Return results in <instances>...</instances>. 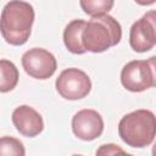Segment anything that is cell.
<instances>
[{
    "instance_id": "1",
    "label": "cell",
    "mask_w": 156,
    "mask_h": 156,
    "mask_svg": "<svg viewBox=\"0 0 156 156\" xmlns=\"http://www.w3.org/2000/svg\"><path fill=\"white\" fill-rule=\"evenodd\" d=\"M35 12L29 2L13 0L9 1L0 16V33L6 43L20 46L29 39Z\"/></svg>"
},
{
    "instance_id": "2",
    "label": "cell",
    "mask_w": 156,
    "mask_h": 156,
    "mask_svg": "<svg viewBox=\"0 0 156 156\" xmlns=\"http://www.w3.org/2000/svg\"><path fill=\"white\" fill-rule=\"evenodd\" d=\"M122 39V27L110 15L91 17L85 22L82 33V44L85 51L100 54L116 46Z\"/></svg>"
},
{
    "instance_id": "3",
    "label": "cell",
    "mask_w": 156,
    "mask_h": 156,
    "mask_svg": "<svg viewBox=\"0 0 156 156\" xmlns=\"http://www.w3.org/2000/svg\"><path fill=\"white\" fill-rule=\"evenodd\" d=\"M156 133L155 115L150 110H135L124 115L118 123V134L121 139L132 147H146Z\"/></svg>"
},
{
    "instance_id": "4",
    "label": "cell",
    "mask_w": 156,
    "mask_h": 156,
    "mask_svg": "<svg viewBox=\"0 0 156 156\" xmlns=\"http://www.w3.org/2000/svg\"><path fill=\"white\" fill-rule=\"evenodd\" d=\"M121 83L132 93H141L155 87V56L149 60H133L126 63L121 71Z\"/></svg>"
},
{
    "instance_id": "5",
    "label": "cell",
    "mask_w": 156,
    "mask_h": 156,
    "mask_svg": "<svg viewBox=\"0 0 156 156\" xmlns=\"http://www.w3.org/2000/svg\"><path fill=\"white\" fill-rule=\"evenodd\" d=\"M55 87L61 98L66 100H80L91 90V80L89 76L76 67L63 69L56 78Z\"/></svg>"
},
{
    "instance_id": "6",
    "label": "cell",
    "mask_w": 156,
    "mask_h": 156,
    "mask_svg": "<svg viewBox=\"0 0 156 156\" xmlns=\"http://www.w3.org/2000/svg\"><path fill=\"white\" fill-rule=\"evenodd\" d=\"M21 62L28 76L41 80L50 78L57 68L55 56L50 51L41 48H33L27 50L22 55Z\"/></svg>"
},
{
    "instance_id": "7",
    "label": "cell",
    "mask_w": 156,
    "mask_h": 156,
    "mask_svg": "<svg viewBox=\"0 0 156 156\" xmlns=\"http://www.w3.org/2000/svg\"><path fill=\"white\" fill-rule=\"evenodd\" d=\"M155 11L146 12L141 18L136 20L129 30V45L136 52H146L156 44Z\"/></svg>"
},
{
    "instance_id": "8",
    "label": "cell",
    "mask_w": 156,
    "mask_h": 156,
    "mask_svg": "<svg viewBox=\"0 0 156 156\" xmlns=\"http://www.w3.org/2000/svg\"><path fill=\"white\" fill-rule=\"evenodd\" d=\"M72 130L80 140H95L104 132V119L98 111L83 108L72 117Z\"/></svg>"
},
{
    "instance_id": "9",
    "label": "cell",
    "mask_w": 156,
    "mask_h": 156,
    "mask_svg": "<svg viewBox=\"0 0 156 156\" xmlns=\"http://www.w3.org/2000/svg\"><path fill=\"white\" fill-rule=\"evenodd\" d=\"M12 123L16 129L27 138L39 135L44 129V121L41 115L28 105H21L12 112Z\"/></svg>"
},
{
    "instance_id": "10",
    "label": "cell",
    "mask_w": 156,
    "mask_h": 156,
    "mask_svg": "<svg viewBox=\"0 0 156 156\" xmlns=\"http://www.w3.org/2000/svg\"><path fill=\"white\" fill-rule=\"evenodd\" d=\"M85 26L84 20H73L63 29V43L67 50L76 55L85 52L82 44V33Z\"/></svg>"
},
{
    "instance_id": "11",
    "label": "cell",
    "mask_w": 156,
    "mask_h": 156,
    "mask_svg": "<svg viewBox=\"0 0 156 156\" xmlns=\"http://www.w3.org/2000/svg\"><path fill=\"white\" fill-rule=\"evenodd\" d=\"M20 73L16 65L6 58L0 60V93H9L16 88Z\"/></svg>"
},
{
    "instance_id": "12",
    "label": "cell",
    "mask_w": 156,
    "mask_h": 156,
    "mask_svg": "<svg viewBox=\"0 0 156 156\" xmlns=\"http://www.w3.org/2000/svg\"><path fill=\"white\" fill-rule=\"evenodd\" d=\"M79 5L87 15L91 17H98V16L108 15V11L113 7L115 1L112 0H80Z\"/></svg>"
},
{
    "instance_id": "13",
    "label": "cell",
    "mask_w": 156,
    "mask_h": 156,
    "mask_svg": "<svg viewBox=\"0 0 156 156\" xmlns=\"http://www.w3.org/2000/svg\"><path fill=\"white\" fill-rule=\"evenodd\" d=\"M0 156H26V149L23 143L13 136H1Z\"/></svg>"
},
{
    "instance_id": "14",
    "label": "cell",
    "mask_w": 156,
    "mask_h": 156,
    "mask_svg": "<svg viewBox=\"0 0 156 156\" xmlns=\"http://www.w3.org/2000/svg\"><path fill=\"white\" fill-rule=\"evenodd\" d=\"M95 156H133L128 152H126L121 146L117 144L110 143V144H102L98 147Z\"/></svg>"
},
{
    "instance_id": "15",
    "label": "cell",
    "mask_w": 156,
    "mask_h": 156,
    "mask_svg": "<svg viewBox=\"0 0 156 156\" xmlns=\"http://www.w3.org/2000/svg\"><path fill=\"white\" fill-rule=\"evenodd\" d=\"M72 156H82V155H72Z\"/></svg>"
}]
</instances>
